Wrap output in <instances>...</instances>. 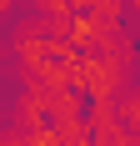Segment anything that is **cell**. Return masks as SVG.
<instances>
[{"label":"cell","mask_w":140,"mask_h":146,"mask_svg":"<svg viewBox=\"0 0 140 146\" xmlns=\"http://www.w3.org/2000/svg\"><path fill=\"white\" fill-rule=\"evenodd\" d=\"M130 146H140V136H130Z\"/></svg>","instance_id":"3"},{"label":"cell","mask_w":140,"mask_h":146,"mask_svg":"<svg viewBox=\"0 0 140 146\" xmlns=\"http://www.w3.org/2000/svg\"><path fill=\"white\" fill-rule=\"evenodd\" d=\"M135 76H140V71H135ZM135 86H140V81H135Z\"/></svg>","instance_id":"4"},{"label":"cell","mask_w":140,"mask_h":146,"mask_svg":"<svg viewBox=\"0 0 140 146\" xmlns=\"http://www.w3.org/2000/svg\"><path fill=\"white\" fill-rule=\"evenodd\" d=\"M120 5H130V10H140V0H120Z\"/></svg>","instance_id":"2"},{"label":"cell","mask_w":140,"mask_h":146,"mask_svg":"<svg viewBox=\"0 0 140 146\" xmlns=\"http://www.w3.org/2000/svg\"><path fill=\"white\" fill-rule=\"evenodd\" d=\"M15 10V0H0V20H5V15H10Z\"/></svg>","instance_id":"1"}]
</instances>
